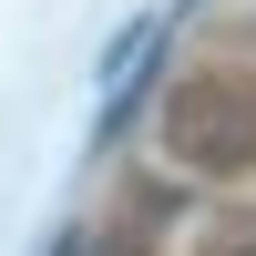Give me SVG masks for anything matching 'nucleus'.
<instances>
[{
	"label": "nucleus",
	"mask_w": 256,
	"mask_h": 256,
	"mask_svg": "<svg viewBox=\"0 0 256 256\" xmlns=\"http://www.w3.org/2000/svg\"><path fill=\"white\" fill-rule=\"evenodd\" d=\"M164 154L184 174H256V62H205L164 92Z\"/></svg>",
	"instance_id": "1"
},
{
	"label": "nucleus",
	"mask_w": 256,
	"mask_h": 256,
	"mask_svg": "<svg viewBox=\"0 0 256 256\" xmlns=\"http://www.w3.org/2000/svg\"><path fill=\"white\" fill-rule=\"evenodd\" d=\"M195 256H256V205H216L195 226Z\"/></svg>",
	"instance_id": "2"
},
{
	"label": "nucleus",
	"mask_w": 256,
	"mask_h": 256,
	"mask_svg": "<svg viewBox=\"0 0 256 256\" xmlns=\"http://www.w3.org/2000/svg\"><path fill=\"white\" fill-rule=\"evenodd\" d=\"M82 256H154V246H144V236H134V226H102V236H92V246H82Z\"/></svg>",
	"instance_id": "3"
}]
</instances>
